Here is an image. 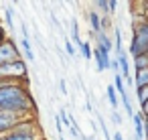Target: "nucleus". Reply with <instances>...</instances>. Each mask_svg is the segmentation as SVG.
<instances>
[{"label":"nucleus","instance_id":"nucleus-30","mask_svg":"<svg viewBox=\"0 0 148 140\" xmlns=\"http://www.w3.org/2000/svg\"><path fill=\"white\" fill-rule=\"evenodd\" d=\"M79 140H89V138H85V136H79Z\"/></svg>","mask_w":148,"mask_h":140},{"label":"nucleus","instance_id":"nucleus-25","mask_svg":"<svg viewBox=\"0 0 148 140\" xmlns=\"http://www.w3.org/2000/svg\"><path fill=\"white\" fill-rule=\"evenodd\" d=\"M116 8H118V2H116V0H110V14H114Z\"/></svg>","mask_w":148,"mask_h":140},{"label":"nucleus","instance_id":"nucleus-21","mask_svg":"<svg viewBox=\"0 0 148 140\" xmlns=\"http://www.w3.org/2000/svg\"><path fill=\"white\" fill-rule=\"evenodd\" d=\"M4 21H6L8 27H14V10L12 8H6L4 10Z\"/></svg>","mask_w":148,"mask_h":140},{"label":"nucleus","instance_id":"nucleus-31","mask_svg":"<svg viewBox=\"0 0 148 140\" xmlns=\"http://www.w3.org/2000/svg\"><path fill=\"white\" fill-rule=\"evenodd\" d=\"M59 140H65V138H63V136H61V138H59Z\"/></svg>","mask_w":148,"mask_h":140},{"label":"nucleus","instance_id":"nucleus-18","mask_svg":"<svg viewBox=\"0 0 148 140\" xmlns=\"http://www.w3.org/2000/svg\"><path fill=\"white\" fill-rule=\"evenodd\" d=\"M79 51H81L83 59H87V61H89V59H93V49H91V45H89V43H85V41H83V45L79 47Z\"/></svg>","mask_w":148,"mask_h":140},{"label":"nucleus","instance_id":"nucleus-26","mask_svg":"<svg viewBox=\"0 0 148 140\" xmlns=\"http://www.w3.org/2000/svg\"><path fill=\"white\" fill-rule=\"evenodd\" d=\"M140 114H142V116H148V102L140 106Z\"/></svg>","mask_w":148,"mask_h":140},{"label":"nucleus","instance_id":"nucleus-16","mask_svg":"<svg viewBox=\"0 0 148 140\" xmlns=\"http://www.w3.org/2000/svg\"><path fill=\"white\" fill-rule=\"evenodd\" d=\"M71 37H73V43L77 45V49L83 45V41H81V37H79V25H77V21L73 19L71 21Z\"/></svg>","mask_w":148,"mask_h":140},{"label":"nucleus","instance_id":"nucleus-4","mask_svg":"<svg viewBox=\"0 0 148 140\" xmlns=\"http://www.w3.org/2000/svg\"><path fill=\"white\" fill-rule=\"evenodd\" d=\"M116 61L120 65V75H122L124 83L126 85H134V79L130 77V55H128V51L124 49V51L116 53Z\"/></svg>","mask_w":148,"mask_h":140},{"label":"nucleus","instance_id":"nucleus-9","mask_svg":"<svg viewBox=\"0 0 148 140\" xmlns=\"http://www.w3.org/2000/svg\"><path fill=\"white\" fill-rule=\"evenodd\" d=\"M132 122H134V138L136 140H144V116L140 112H136Z\"/></svg>","mask_w":148,"mask_h":140},{"label":"nucleus","instance_id":"nucleus-2","mask_svg":"<svg viewBox=\"0 0 148 140\" xmlns=\"http://www.w3.org/2000/svg\"><path fill=\"white\" fill-rule=\"evenodd\" d=\"M18 59H21V51L14 41L6 39L4 43H0V67L6 63H12V61H18Z\"/></svg>","mask_w":148,"mask_h":140},{"label":"nucleus","instance_id":"nucleus-5","mask_svg":"<svg viewBox=\"0 0 148 140\" xmlns=\"http://www.w3.org/2000/svg\"><path fill=\"white\" fill-rule=\"evenodd\" d=\"M148 51V39L134 33L132 35V41H130V49H128V55L130 57H138V55H146Z\"/></svg>","mask_w":148,"mask_h":140},{"label":"nucleus","instance_id":"nucleus-10","mask_svg":"<svg viewBox=\"0 0 148 140\" xmlns=\"http://www.w3.org/2000/svg\"><path fill=\"white\" fill-rule=\"evenodd\" d=\"M87 19H89V27H91V33H93V35L101 33V14H99V12H95V10H89Z\"/></svg>","mask_w":148,"mask_h":140},{"label":"nucleus","instance_id":"nucleus-23","mask_svg":"<svg viewBox=\"0 0 148 140\" xmlns=\"http://www.w3.org/2000/svg\"><path fill=\"white\" fill-rule=\"evenodd\" d=\"M65 49H67V53H69L71 57L75 55V47H73V43H71V41H67V39H65Z\"/></svg>","mask_w":148,"mask_h":140},{"label":"nucleus","instance_id":"nucleus-22","mask_svg":"<svg viewBox=\"0 0 148 140\" xmlns=\"http://www.w3.org/2000/svg\"><path fill=\"white\" fill-rule=\"evenodd\" d=\"M140 16H144V19H148V0H146V2H140Z\"/></svg>","mask_w":148,"mask_h":140},{"label":"nucleus","instance_id":"nucleus-29","mask_svg":"<svg viewBox=\"0 0 148 140\" xmlns=\"http://www.w3.org/2000/svg\"><path fill=\"white\" fill-rule=\"evenodd\" d=\"M112 140H124L122 132H118V130H116V132H114V138H112Z\"/></svg>","mask_w":148,"mask_h":140},{"label":"nucleus","instance_id":"nucleus-32","mask_svg":"<svg viewBox=\"0 0 148 140\" xmlns=\"http://www.w3.org/2000/svg\"><path fill=\"white\" fill-rule=\"evenodd\" d=\"M146 55H148V51H146Z\"/></svg>","mask_w":148,"mask_h":140},{"label":"nucleus","instance_id":"nucleus-33","mask_svg":"<svg viewBox=\"0 0 148 140\" xmlns=\"http://www.w3.org/2000/svg\"><path fill=\"white\" fill-rule=\"evenodd\" d=\"M144 118H146V116H144Z\"/></svg>","mask_w":148,"mask_h":140},{"label":"nucleus","instance_id":"nucleus-27","mask_svg":"<svg viewBox=\"0 0 148 140\" xmlns=\"http://www.w3.org/2000/svg\"><path fill=\"white\" fill-rule=\"evenodd\" d=\"M6 41V31L2 29V25H0V43H4Z\"/></svg>","mask_w":148,"mask_h":140},{"label":"nucleus","instance_id":"nucleus-19","mask_svg":"<svg viewBox=\"0 0 148 140\" xmlns=\"http://www.w3.org/2000/svg\"><path fill=\"white\" fill-rule=\"evenodd\" d=\"M136 100H138V104H140V106L148 102V85H146V87L136 89Z\"/></svg>","mask_w":148,"mask_h":140},{"label":"nucleus","instance_id":"nucleus-20","mask_svg":"<svg viewBox=\"0 0 148 140\" xmlns=\"http://www.w3.org/2000/svg\"><path fill=\"white\" fill-rule=\"evenodd\" d=\"M57 116H59V120H61V126L65 124V128H71V116H69V114L65 112V108H61Z\"/></svg>","mask_w":148,"mask_h":140},{"label":"nucleus","instance_id":"nucleus-12","mask_svg":"<svg viewBox=\"0 0 148 140\" xmlns=\"http://www.w3.org/2000/svg\"><path fill=\"white\" fill-rule=\"evenodd\" d=\"M132 79H134V85H136V89H140V87H146V85H148V69L134 71Z\"/></svg>","mask_w":148,"mask_h":140},{"label":"nucleus","instance_id":"nucleus-11","mask_svg":"<svg viewBox=\"0 0 148 140\" xmlns=\"http://www.w3.org/2000/svg\"><path fill=\"white\" fill-rule=\"evenodd\" d=\"M106 95H108V102H110L112 110H118V108H120V95H118L114 83H110V85L106 87Z\"/></svg>","mask_w":148,"mask_h":140},{"label":"nucleus","instance_id":"nucleus-14","mask_svg":"<svg viewBox=\"0 0 148 140\" xmlns=\"http://www.w3.org/2000/svg\"><path fill=\"white\" fill-rule=\"evenodd\" d=\"M132 63H134V69H136V71H140V69H148V55L132 57Z\"/></svg>","mask_w":148,"mask_h":140},{"label":"nucleus","instance_id":"nucleus-24","mask_svg":"<svg viewBox=\"0 0 148 140\" xmlns=\"http://www.w3.org/2000/svg\"><path fill=\"white\" fill-rule=\"evenodd\" d=\"M112 122L114 124H122V116L118 114V110H112Z\"/></svg>","mask_w":148,"mask_h":140},{"label":"nucleus","instance_id":"nucleus-7","mask_svg":"<svg viewBox=\"0 0 148 140\" xmlns=\"http://www.w3.org/2000/svg\"><path fill=\"white\" fill-rule=\"evenodd\" d=\"M95 43H97L95 47H97V49H101V51H103V53H108V55H110V53H112V49H114V41L108 37V33H97V35H95Z\"/></svg>","mask_w":148,"mask_h":140},{"label":"nucleus","instance_id":"nucleus-28","mask_svg":"<svg viewBox=\"0 0 148 140\" xmlns=\"http://www.w3.org/2000/svg\"><path fill=\"white\" fill-rule=\"evenodd\" d=\"M59 87H61V93H67V83H65V79L59 81Z\"/></svg>","mask_w":148,"mask_h":140},{"label":"nucleus","instance_id":"nucleus-15","mask_svg":"<svg viewBox=\"0 0 148 140\" xmlns=\"http://www.w3.org/2000/svg\"><path fill=\"white\" fill-rule=\"evenodd\" d=\"M93 8L101 16H110V2H106V0H97V2H93Z\"/></svg>","mask_w":148,"mask_h":140},{"label":"nucleus","instance_id":"nucleus-13","mask_svg":"<svg viewBox=\"0 0 148 140\" xmlns=\"http://www.w3.org/2000/svg\"><path fill=\"white\" fill-rule=\"evenodd\" d=\"M18 43H21V49L25 51V57H27V61L35 63V51H33V47H31V41H29V39H21Z\"/></svg>","mask_w":148,"mask_h":140},{"label":"nucleus","instance_id":"nucleus-34","mask_svg":"<svg viewBox=\"0 0 148 140\" xmlns=\"http://www.w3.org/2000/svg\"><path fill=\"white\" fill-rule=\"evenodd\" d=\"M134 140H136V138H134Z\"/></svg>","mask_w":148,"mask_h":140},{"label":"nucleus","instance_id":"nucleus-17","mask_svg":"<svg viewBox=\"0 0 148 140\" xmlns=\"http://www.w3.org/2000/svg\"><path fill=\"white\" fill-rule=\"evenodd\" d=\"M114 35H116L114 49H116V53H120V51H124V45H122V31H120V27H116V29H114Z\"/></svg>","mask_w":148,"mask_h":140},{"label":"nucleus","instance_id":"nucleus-3","mask_svg":"<svg viewBox=\"0 0 148 140\" xmlns=\"http://www.w3.org/2000/svg\"><path fill=\"white\" fill-rule=\"evenodd\" d=\"M23 120H27V118H23L18 114H10V112H0V136L12 132Z\"/></svg>","mask_w":148,"mask_h":140},{"label":"nucleus","instance_id":"nucleus-1","mask_svg":"<svg viewBox=\"0 0 148 140\" xmlns=\"http://www.w3.org/2000/svg\"><path fill=\"white\" fill-rule=\"evenodd\" d=\"M35 97L31 95L29 83H4L0 85V112L18 114L23 118L35 116Z\"/></svg>","mask_w":148,"mask_h":140},{"label":"nucleus","instance_id":"nucleus-6","mask_svg":"<svg viewBox=\"0 0 148 140\" xmlns=\"http://www.w3.org/2000/svg\"><path fill=\"white\" fill-rule=\"evenodd\" d=\"M93 61H95V69H97L99 73H103L106 69L112 67V55L103 53V51L97 49V47H93Z\"/></svg>","mask_w":148,"mask_h":140},{"label":"nucleus","instance_id":"nucleus-8","mask_svg":"<svg viewBox=\"0 0 148 140\" xmlns=\"http://www.w3.org/2000/svg\"><path fill=\"white\" fill-rule=\"evenodd\" d=\"M0 140H41V138H37V136H33V134H27V132H21V130H12V132H8V134H2L0 136Z\"/></svg>","mask_w":148,"mask_h":140}]
</instances>
